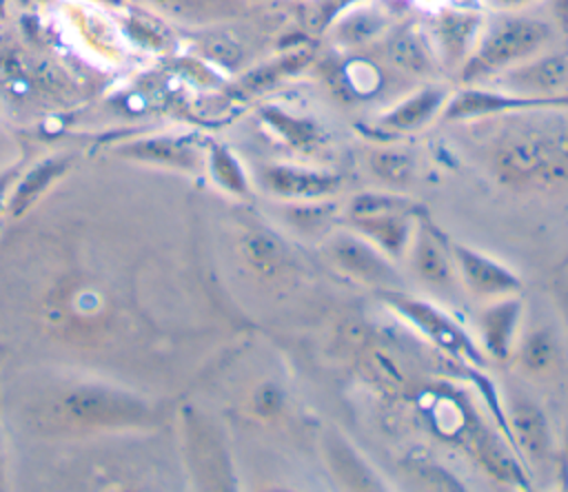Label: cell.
<instances>
[{
  "label": "cell",
  "mask_w": 568,
  "mask_h": 492,
  "mask_svg": "<svg viewBox=\"0 0 568 492\" xmlns=\"http://www.w3.org/2000/svg\"><path fill=\"white\" fill-rule=\"evenodd\" d=\"M497 171L506 182H559L568 175V137H515L497 151Z\"/></svg>",
  "instance_id": "obj_1"
},
{
  "label": "cell",
  "mask_w": 568,
  "mask_h": 492,
  "mask_svg": "<svg viewBox=\"0 0 568 492\" xmlns=\"http://www.w3.org/2000/svg\"><path fill=\"white\" fill-rule=\"evenodd\" d=\"M384 301L397 310L404 319H408L422 335H426L433 344H437L448 355L477 363H484V355L477 350V346L470 341V337L439 308H435L428 301L408 297L404 293H384Z\"/></svg>",
  "instance_id": "obj_2"
},
{
  "label": "cell",
  "mask_w": 568,
  "mask_h": 492,
  "mask_svg": "<svg viewBox=\"0 0 568 492\" xmlns=\"http://www.w3.org/2000/svg\"><path fill=\"white\" fill-rule=\"evenodd\" d=\"M546 35H548L546 24L537 20H526V18L501 20L484 38L477 53V62L484 69L506 66L537 51L546 40Z\"/></svg>",
  "instance_id": "obj_3"
},
{
  "label": "cell",
  "mask_w": 568,
  "mask_h": 492,
  "mask_svg": "<svg viewBox=\"0 0 568 492\" xmlns=\"http://www.w3.org/2000/svg\"><path fill=\"white\" fill-rule=\"evenodd\" d=\"M328 248H331V257L348 275L368 284H379V286L399 284V277L390 268L388 259L382 255V250L373 242H366V237L362 239L357 235H337Z\"/></svg>",
  "instance_id": "obj_4"
},
{
  "label": "cell",
  "mask_w": 568,
  "mask_h": 492,
  "mask_svg": "<svg viewBox=\"0 0 568 492\" xmlns=\"http://www.w3.org/2000/svg\"><path fill=\"white\" fill-rule=\"evenodd\" d=\"M453 255L457 259L464 281L477 295L504 297V295L517 293L521 288V281L513 270H508L499 262H495L468 246L453 244Z\"/></svg>",
  "instance_id": "obj_5"
},
{
  "label": "cell",
  "mask_w": 568,
  "mask_h": 492,
  "mask_svg": "<svg viewBox=\"0 0 568 492\" xmlns=\"http://www.w3.org/2000/svg\"><path fill=\"white\" fill-rule=\"evenodd\" d=\"M351 224L357 228L359 235H364L368 242H373L382 253L388 257H399L413 235L415 217L413 208L404 211H388L366 217H351Z\"/></svg>",
  "instance_id": "obj_6"
},
{
  "label": "cell",
  "mask_w": 568,
  "mask_h": 492,
  "mask_svg": "<svg viewBox=\"0 0 568 492\" xmlns=\"http://www.w3.org/2000/svg\"><path fill=\"white\" fill-rule=\"evenodd\" d=\"M510 434L530 457H546L550 450V428L544 410L526 397H517L508 406Z\"/></svg>",
  "instance_id": "obj_7"
},
{
  "label": "cell",
  "mask_w": 568,
  "mask_h": 492,
  "mask_svg": "<svg viewBox=\"0 0 568 492\" xmlns=\"http://www.w3.org/2000/svg\"><path fill=\"white\" fill-rule=\"evenodd\" d=\"M266 186L282 197L315 199L333 193L339 186V180L328 173L295 168V166H271L264 173Z\"/></svg>",
  "instance_id": "obj_8"
},
{
  "label": "cell",
  "mask_w": 568,
  "mask_h": 492,
  "mask_svg": "<svg viewBox=\"0 0 568 492\" xmlns=\"http://www.w3.org/2000/svg\"><path fill=\"white\" fill-rule=\"evenodd\" d=\"M521 317L519 299H504L486 308L479 317L481 341L495 359H506L513 346L517 321Z\"/></svg>",
  "instance_id": "obj_9"
},
{
  "label": "cell",
  "mask_w": 568,
  "mask_h": 492,
  "mask_svg": "<svg viewBox=\"0 0 568 492\" xmlns=\"http://www.w3.org/2000/svg\"><path fill=\"white\" fill-rule=\"evenodd\" d=\"M415 268L430 284H446L450 279L448 255L442 246L439 235L433 230V226L428 222H424V226L419 228V235H417Z\"/></svg>",
  "instance_id": "obj_10"
},
{
  "label": "cell",
  "mask_w": 568,
  "mask_h": 492,
  "mask_svg": "<svg viewBox=\"0 0 568 492\" xmlns=\"http://www.w3.org/2000/svg\"><path fill=\"white\" fill-rule=\"evenodd\" d=\"M442 98L444 95L437 89L422 91L419 95L406 100L395 111H390L382 122L390 129H397V131H410V129L419 126L422 122H426L433 115V111L442 104Z\"/></svg>",
  "instance_id": "obj_11"
},
{
  "label": "cell",
  "mask_w": 568,
  "mask_h": 492,
  "mask_svg": "<svg viewBox=\"0 0 568 492\" xmlns=\"http://www.w3.org/2000/svg\"><path fill=\"white\" fill-rule=\"evenodd\" d=\"M242 250H244V257L257 270H264V273H271V270L280 268V264L284 262L282 242L273 233H266V230L248 233L242 242Z\"/></svg>",
  "instance_id": "obj_12"
},
{
  "label": "cell",
  "mask_w": 568,
  "mask_h": 492,
  "mask_svg": "<svg viewBox=\"0 0 568 492\" xmlns=\"http://www.w3.org/2000/svg\"><path fill=\"white\" fill-rule=\"evenodd\" d=\"M413 208L408 199L397 197V195H382V193H364L353 197L348 206L351 217H366V215H377V213H388V211H404Z\"/></svg>",
  "instance_id": "obj_13"
},
{
  "label": "cell",
  "mask_w": 568,
  "mask_h": 492,
  "mask_svg": "<svg viewBox=\"0 0 568 492\" xmlns=\"http://www.w3.org/2000/svg\"><path fill=\"white\" fill-rule=\"evenodd\" d=\"M555 357V339L548 330L532 332L521 348V363L528 370H544Z\"/></svg>",
  "instance_id": "obj_14"
},
{
  "label": "cell",
  "mask_w": 568,
  "mask_h": 492,
  "mask_svg": "<svg viewBox=\"0 0 568 492\" xmlns=\"http://www.w3.org/2000/svg\"><path fill=\"white\" fill-rule=\"evenodd\" d=\"M371 162L375 173L388 182H406L413 173V160L399 151H379Z\"/></svg>",
  "instance_id": "obj_15"
},
{
  "label": "cell",
  "mask_w": 568,
  "mask_h": 492,
  "mask_svg": "<svg viewBox=\"0 0 568 492\" xmlns=\"http://www.w3.org/2000/svg\"><path fill=\"white\" fill-rule=\"evenodd\" d=\"M213 164L220 171V177L224 180L226 186H231L235 191H244V186H246L244 175H242L240 166L235 164V160L226 151H217L215 157H213Z\"/></svg>",
  "instance_id": "obj_16"
},
{
  "label": "cell",
  "mask_w": 568,
  "mask_h": 492,
  "mask_svg": "<svg viewBox=\"0 0 568 492\" xmlns=\"http://www.w3.org/2000/svg\"><path fill=\"white\" fill-rule=\"evenodd\" d=\"M282 399H284V397H282L280 388L273 386V383H266V386L260 388V392H257V397H255V403H257V410H260L262 414H271V412H277V410H280Z\"/></svg>",
  "instance_id": "obj_17"
},
{
  "label": "cell",
  "mask_w": 568,
  "mask_h": 492,
  "mask_svg": "<svg viewBox=\"0 0 568 492\" xmlns=\"http://www.w3.org/2000/svg\"><path fill=\"white\" fill-rule=\"evenodd\" d=\"M564 457H566V465H568V426H566V432H564Z\"/></svg>",
  "instance_id": "obj_18"
},
{
  "label": "cell",
  "mask_w": 568,
  "mask_h": 492,
  "mask_svg": "<svg viewBox=\"0 0 568 492\" xmlns=\"http://www.w3.org/2000/svg\"><path fill=\"white\" fill-rule=\"evenodd\" d=\"M561 266H568V253H566V257H564V262H561Z\"/></svg>",
  "instance_id": "obj_19"
},
{
  "label": "cell",
  "mask_w": 568,
  "mask_h": 492,
  "mask_svg": "<svg viewBox=\"0 0 568 492\" xmlns=\"http://www.w3.org/2000/svg\"><path fill=\"white\" fill-rule=\"evenodd\" d=\"M510 2H517V0H510Z\"/></svg>",
  "instance_id": "obj_20"
}]
</instances>
